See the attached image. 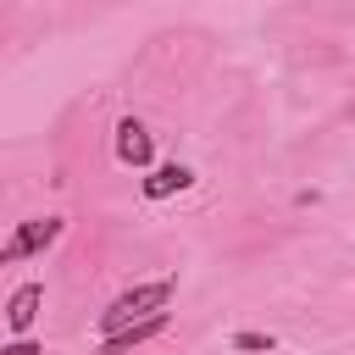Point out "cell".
<instances>
[{
	"mask_svg": "<svg viewBox=\"0 0 355 355\" xmlns=\"http://www.w3.org/2000/svg\"><path fill=\"white\" fill-rule=\"evenodd\" d=\"M172 288H178V277H155V283H139V288L116 294V300L100 311V333H116V327H128V322L161 316V311H166V300H172Z\"/></svg>",
	"mask_w": 355,
	"mask_h": 355,
	"instance_id": "6da1fadb",
	"label": "cell"
},
{
	"mask_svg": "<svg viewBox=\"0 0 355 355\" xmlns=\"http://www.w3.org/2000/svg\"><path fill=\"white\" fill-rule=\"evenodd\" d=\"M61 216H33V222H22L6 244H0V266H11V261H28V255H44L55 239H61Z\"/></svg>",
	"mask_w": 355,
	"mask_h": 355,
	"instance_id": "7a4b0ae2",
	"label": "cell"
},
{
	"mask_svg": "<svg viewBox=\"0 0 355 355\" xmlns=\"http://www.w3.org/2000/svg\"><path fill=\"white\" fill-rule=\"evenodd\" d=\"M150 150H155L150 144V128L139 116H122L116 122V161L122 166H150Z\"/></svg>",
	"mask_w": 355,
	"mask_h": 355,
	"instance_id": "3957f363",
	"label": "cell"
},
{
	"mask_svg": "<svg viewBox=\"0 0 355 355\" xmlns=\"http://www.w3.org/2000/svg\"><path fill=\"white\" fill-rule=\"evenodd\" d=\"M161 327H166V311H161V316H144V322H128V327H116V333H100V355H122V349L155 338Z\"/></svg>",
	"mask_w": 355,
	"mask_h": 355,
	"instance_id": "277c9868",
	"label": "cell"
},
{
	"mask_svg": "<svg viewBox=\"0 0 355 355\" xmlns=\"http://www.w3.org/2000/svg\"><path fill=\"white\" fill-rule=\"evenodd\" d=\"M39 305H44V283H22V288L6 300V322H11V333H22V338H28V327H33Z\"/></svg>",
	"mask_w": 355,
	"mask_h": 355,
	"instance_id": "5b68a950",
	"label": "cell"
},
{
	"mask_svg": "<svg viewBox=\"0 0 355 355\" xmlns=\"http://www.w3.org/2000/svg\"><path fill=\"white\" fill-rule=\"evenodd\" d=\"M189 183H194L189 166H178V161H172V166H155V172L144 178V200H166V194H178V189H189Z\"/></svg>",
	"mask_w": 355,
	"mask_h": 355,
	"instance_id": "8992f818",
	"label": "cell"
},
{
	"mask_svg": "<svg viewBox=\"0 0 355 355\" xmlns=\"http://www.w3.org/2000/svg\"><path fill=\"white\" fill-rule=\"evenodd\" d=\"M233 349H266V355H272L277 338H272V333H233Z\"/></svg>",
	"mask_w": 355,
	"mask_h": 355,
	"instance_id": "52a82bcc",
	"label": "cell"
},
{
	"mask_svg": "<svg viewBox=\"0 0 355 355\" xmlns=\"http://www.w3.org/2000/svg\"><path fill=\"white\" fill-rule=\"evenodd\" d=\"M0 355H39V344H33V338H17V344H6Z\"/></svg>",
	"mask_w": 355,
	"mask_h": 355,
	"instance_id": "ba28073f",
	"label": "cell"
}]
</instances>
